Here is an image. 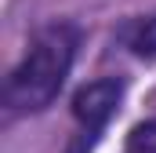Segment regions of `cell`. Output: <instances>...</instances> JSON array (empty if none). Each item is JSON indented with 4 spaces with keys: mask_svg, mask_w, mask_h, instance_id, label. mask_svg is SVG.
Wrapping results in <instances>:
<instances>
[{
    "mask_svg": "<svg viewBox=\"0 0 156 153\" xmlns=\"http://www.w3.org/2000/svg\"><path fill=\"white\" fill-rule=\"evenodd\" d=\"M76 26L69 22H51L37 29V37L29 40L22 62L11 69L7 84H4V110L7 113H40L47 110L66 76L73 66V55H76Z\"/></svg>",
    "mask_w": 156,
    "mask_h": 153,
    "instance_id": "6da1fadb",
    "label": "cell"
},
{
    "mask_svg": "<svg viewBox=\"0 0 156 153\" xmlns=\"http://www.w3.org/2000/svg\"><path fill=\"white\" fill-rule=\"evenodd\" d=\"M120 99H123V80L120 76H102V80H91L83 84L76 95H73V120H76V139L69 153H91L98 135L105 131V124L116 117Z\"/></svg>",
    "mask_w": 156,
    "mask_h": 153,
    "instance_id": "7a4b0ae2",
    "label": "cell"
},
{
    "mask_svg": "<svg viewBox=\"0 0 156 153\" xmlns=\"http://www.w3.org/2000/svg\"><path fill=\"white\" fill-rule=\"evenodd\" d=\"M127 44H131V51H134L138 58L153 62V58H156V15L138 18V22L127 29Z\"/></svg>",
    "mask_w": 156,
    "mask_h": 153,
    "instance_id": "3957f363",
    "label": "cell"
},
{
    "mask_svg": "<svg viewBox=\"0 0 156 153\" xmlns=\"http://www.w3.org/2000/svg\"><path fill=\"white\" fill-rule=\"evenodd\" d=\"M127 153H156V117L131 128V135H127Z\"/></svg>",
    "mask_w": 156,
    "mask_h": 153,
    "instance_id": "277c9868",
    "label": "cell"
}]
</instances>
